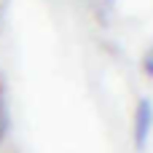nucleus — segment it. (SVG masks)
Masks as SVG:
<instances>
[{
  "label": "nucleus",
  "mask_w": 153,
  "mask_h": 153,
  "mask_svg": "<svg viewBox=\"0 0 153 153\" xmlns=\"http://www.w3.org/2000/svg\"><path fill=\"white\" fill-rule=\"evenodd\" d=\"M5 132V105H3V97H0V137Z\"/></svg>",
  "instance_id": "2"
},
{
  "label": "nucleus",
  "mask_w": 153,
  "mask_h": 153,
  "mask_svg": "<svg viewBox=\"0 0 153 153\" xmlns=\"http://www.w3.org/2000/svg\"><path fill=\"white\" fill-rule=\"evenodd\" d=\"M148 129H151V102L143 100L140 102V110H137V145L140 148L148 140Z\"/></svg>",
  "instance_id": "1"
}]
</instances>
